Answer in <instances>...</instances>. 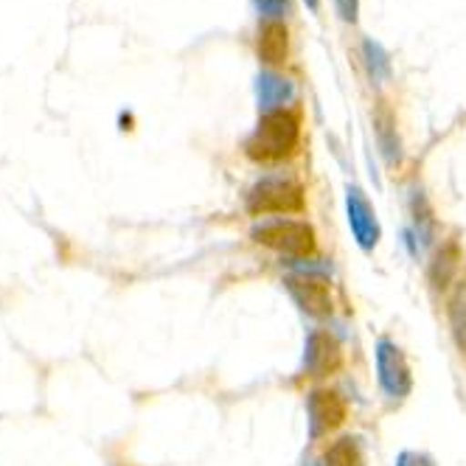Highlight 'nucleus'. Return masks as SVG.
Returning <instances> with one entry per match:
<instances>
[{
    "instance_id": "16",
    "label": "nucleus",
    "mask_w": 466,
    "mask_h": 466,
    "mask_svg": "<svg viewBox=\"0 0 466 466\" xmlns=\"http://www.w3.org/2000/svg\"><path fill=\"white\" fill-rule=\"evenodd\" d=\"M320 466H365V452H362L360 439L357 436L335 439L326 447Z\"/></svg>"
},
{
    "instance_id": "15",
    "label": "nucleus",
    "mask_w": 466,
    "mask_h": 466,
    "mask_svg": "<svg viewBox=\"0 0 466 466\" xmlns=\"http://www.w3.org/2000/svg\"><path fill=\"white\" fill-rule=\"evenodd\" d=\"M360 56H362V65H365V74H369L371 85H385L390 79V56L388 51L374 40V37H365L362 46H360Z\"/></svg>"
},
{
    "instance_id": "18",
    "label": "nucleus",
    "mask_w": 466,
    "mask_h": 466,
    "mask_svg": "<svg viewBox=\"0 0 466 466\" xmlns=\"http://www.w3.org/2000/svg\"><path fill=\"white\" fill-rule=\"evenodd\" d=\"M258 12L270 20H281L292 12V4L289 0H258Z\"/></svg>"
},
{
    "instance_id": "14",
    "label": "nucleus",
    "mask_w": 466,
    "mask_h": 466,
    "mask_svg": "<svg viewBox=\"0 0 466 466\" xmlns=\"http://www.w3.org/2000/svg\"><path fill=\"white\" fill-rule=\"evenodd\" d=\"M447 320L455 346L466 354V279H461L447 295Z\"/></svg>"
},
{
    "instance_id": "5",
    "label": "nucleus",
    "mask_w": 466,
    "mask_h": 466,
    "mask_svg": "<svg viewBox=\"0 0 466 466\" xmlns=\"http://www.w3.org/2000/svg\"><path fill=\"white\" fill-rule=\"evenodd\" d=\"M346 402L338 390L312 388L307 393V432L309 441H320L329 432H335L346 421Z\"/></svg>"
},
{
    "instance_id": "2",
    "label": "nucleus",
    "mask_w": 466,
    "mask_h": 466,
    "mask_svg": "<svg viewBox=\"0 0 466 466\" xmlns=\"http://www.w3.org/2000/svg\"><path fill=\"white\" fill-rule=\"evenodd\" d=\"M307 208V191L295 177L270 175L256 180L245 194V211L250 217H287Z\"/></svg>"
},
{
    "instance_id": "12",
    "label": "nucleus",
    "mask_w": 466,
    "mask_h": 466,
    "mask_svg": "<svg viewBox=\"0 0 466 466\" xmlns=\"http://www.w3.org/2000/svg\"><path fill=\"white\" fill-rule=\"evenodd\" d=\"M410 219H413V233L416 239L421 242V248H430L432 242L439 239V219L436 211H432L430 199L421 188L410 191Z\"/></svg>"
},
{
    "instance_id": "9",
    "label": "nucleus",
    "mask_w": 466,
    "mask_h": 466,
    "mask_svg": "<svg viewBox=\"0 0 466 466\" xmlns=\"http://www.w3.org/2000/svg\"><path fill=\"white\" fill-rule=\"evenodd\" d=\"M256 98H258L261 116L276 113V110H287V105L295 98V85L276 71H261L256 76Z\"/></svg>"
},
{
    "instance_id": "1",
    "label": "nucleus",
    "mask_w": 466,
    "mask_h": 466,
    "mask_svg": "<svg viewBox=\"0 0 466 466\" xmlns=\"http://www.w3.org/2000/svg\"><path fill=\"white\" fill-rule=\"evenodd\" d=\"M301 141V116L295 110L264 113L245 141V155L253 163H281L295 155Z\"/></svg>"
},
{
    "instance_id": "19",
    "label": "nucleus",
    "mask_w": 466,
    "mask_h": 466,
    "mask_svg": "<svg viewBox=\"0 0 466 466\" xmlns=\"http://www.w3.org/2000/svg\"><path fill=\"white\" fill-rule=\"evenodd\" d=\"M335 9L343 23H357L360 15V0H335Z\"/></svg>"
},
{
    "instance_id": "6",
    "label": "nucleus",
    "mask_w": 466,
    "mask_h": 466,
    "mask_svg": "<svg viewBox=\"0 0 466 466\" xmlns=\"http://www.w3.org/2000/svg\"><path fill=\"white\" fill-rule=\"evenodd\" d=\"M343 369V346L326 329H312L304 343V371L312 380L335 377Z\"/></svg>"
},
{
    "instance_id": "10",
    "label": "nucleus",
    "mask_w": 466,
    "mask_h": 466,
    "mask_svg": "<svg viewBox=\"0 0 466 466\" xmlns=\"http://www.w3.org/2000/svg\"><path fill=\"white\" fill-rule=\"evenodd\" d=\"M458 273H461V248L455 239H447V242H441V248L436 253H432V261L427 268V279L436 292L439 289L447 292L450 287H455L461 281Z\"/></svg>"
},
{
    "instance_id": "4",
    "label": "nucleus",
    "mask_w": 466,
    "mask_h": 466,
    "mask_svg": "<svg viewBox=\"0 0 466 466\" xmlns=\"http://www.w3.org/2000/svg\"><path fill=\"white\" fill-rule=\"evenodd\" d=\"M374 357H377V382L385 399L390 405L405 402L413 390V371L402 346L390 338H380L374 346Z\"/></svg>"
},
{
    "instance_id": "17",
    "label": "nucleus",
    "mask_w": 466,
    "mask_h": 466,
    "mask_svg": "<svg viewBox=\"0 0 466 466\" xmlns=\"http://www.w3.org/2000/svg\"><path fill=\"white\" fill-rule=\"evenodd\" d=\"M393 466H439L436 458L430 452H421V450H402L396 455Z\"/></svg>"
},
{
    "instance_id": "3",
    "label": "nucleus",
    "mask_w": 466,
    "mask_h": 466,
    "mask_svg": "<svg viewBox=\"0 0 466 466\" xmlns=\"http://www.w3.org/2000/svg\"><path fill=\"white\" fill-rule=\"evenodd\" d=\"M250 239L268 250H276L292 261H301L309 258L318 250V237H315V228L307 219H264L258 225H253L250 230Z\"/></svg>"
},
{
    "instance_id": "7",
    "label": "nucleus",
    "mask_w": 466,
    "mask_h": 466,
    "mask_svg": "<svg viewBox=\"0 0 466 466\" xmlns=\"http://www.w3.org/2000/svg\"><path fill=\"white\" fill-rule=\"evenodd\" d=\"M346 219H349L351 237L360 245V250L371 253L382 239V228H380L374 206L369 203V197H365L357 186L346 188Z\"/></svg>"
},
{
    "instance_id": "8",
    "label": "nucleus",
    "mask_w": 466,
    "mask_h": 466,
    "mask_svg": "<svg viewBox=\"0 0 466 466\" xmlns=\"http://www.w3.org/2000/svg\"><path fill=\"white\" fill-rule=\"evenodd\" d=\"M284 289L289 292V298L295 301V307L301 309L309 318H331L335 312V298L329 292V284L323 279H312V276H287L284 279Z\"/></svg>"
},
{
    "instance_id": "20",
    "label": "nucleus",
    "mask_w": 466,
    "mask_h": 466,
    "mask_svg": "<svg viewBox=\"0 0 466 466\" xmlns=\"http://www.w3.org/2000/svg\"><path fill=\"white\" fill-rule=\"evenodd\" d=\"M304 4H307L309 12H318V9H320V0H304Z\"/></svg>"
},
{
    "instance_id": "11",
    "label": "nucleus",
    "mask_w": 466,
    "mask_h": 466,
    "mask_svg": "<svg viewBox=\"0 0 466 466\" xmlns=\"http://www.w3.org/2000/svg\"><path fill=\"white\" fill-rule=\"evenodd\" d=\"M256 54L264 65L270 68H279V65L287 62L289 54V31L281 20H268L261 23L258 37H256Z\"/></svg>"
},
{
    "instance_id": "13",
    "label": "nucleus",
    "mask_w": 466,
    "mask_h": 466,
    "mask_svg": "<svg viewBox=\"0 0 466 466\" xmlns=\"http://www.w3.org/2000/svg\"><path fill=\"white\" fill-rule=\"evenodd\" d=\"M374 136H377L380 152H382V157H385L388 166H399V163H402V141H399L396 116L390 113V107H380L374 113Z\"/></svg>"
}]
</instances>
